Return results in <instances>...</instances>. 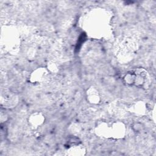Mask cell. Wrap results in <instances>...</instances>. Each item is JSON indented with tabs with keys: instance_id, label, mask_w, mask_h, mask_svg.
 I'll use <instances>...</instances> for the list:
<instances>
[{
	"instance_id": "cell-1",
	"label": "cell",
	"mask_w": 156,
	"mask_h": 156,
	"mask_svg": "<svg viewBox=\"0 0 156 156\" xmlns=\"http://www.w3.org/2000/svg\"><path fill=\"white\" fill-rule=\"evenodd\" d=\"M135 73H129L126 74L124 77V80L127 85H133L134 80H135Z\"/></svg>"
}]
</instances>
